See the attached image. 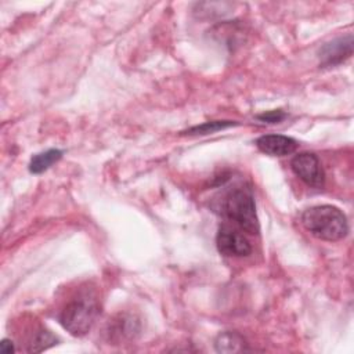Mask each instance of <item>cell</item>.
<instances>
[{
  "label": "cell",
  "instance_id": "cell-1",
  "mask_svg": "<svg viewBox=\"0 0 354 354\" xmlns=\"http://www.w3.org/2000/svg\"><path fill=\"white\" fill-rule=\"evenodd\" d=\"M303 227L314 236L324 241H340L348 232L346 214L332 205H317L301 214Z\"/></svg>",
  "mask_w": 354,
  "mask_h": 354
},
{
  "label": "cell",
  "instance_id": "cell-2",
  "mask_svg": "<svg viewBox=\"0 0 354 354\" xmlns=\"http://www.w3.org/2000/svg\"><path fill=\"white\" fill-rule=\"evenodd\" d=\"M220 214L234 221L249 234H257L259 220L256 214V205L252 189L249 187H235L225 192L220 206Z\"/></svg>",
  "mask_w": 354,
  "mask_h": 354
},
{
  "label": "cell",
  "instance_id": "cell-3",
  "mask_svg": "<svg viewBox=\"0 0 354 354\" xmlns=\"http://www.w3.org/2000/svg\"><path fill=\"white\" fill-rule=\"evenodd\" d=\"M98 313L97 299L90 293H83L64 307L59 321L71 335L84 336L94 325Z\"/></svg>",
  "mask_w": 354,
  "mask_h": 354
},
{
  "label": "cell",
  "instance_id": "cell-4",
  "mask_svg": "<svg viewBox=\"0 0 354 354\" xmlns=\"http://www.w3.org/2000/svg\"><path fill=\"white\" fill-rule=\"evenodd\" d=\"M292 171L308 187L322 188L325 184V173L317 155L303 152L296 155L290 162Z\"/></svg>",
  "mask_w": 354,
  "mask_h": 354
},
{
  "label": "cell",
  "instance_id": "cell-5",
  "mask_svg": "<svg viewBox=\"0 0 354 354\" xmlns=\"http://www.w3.org/2000/svg\"><path fill=\"white\" fill-rule=\"evenodd\" d=\"M141 330L138 318L133 314L120 313L109 319L106 326V336L112 344H122L134 340Z\"/></svg>",
  "mask_w": 354,
  "mask_h": 354
},
{
  "label": "cell",
  "instance_id": "cell-6",
  "mask_svg": "<svg viewBox=\"0 0 354 354\" xmlns=\"http://www.w3.org/2000/svg\"><path fill=\"white\" fill-rule=\"evenodd\" d=\"M217 249L220 253L232 257H245L250 254L252 246L248 238L231 227H220L216 238Z\"/></svg>",
  "mask_w": 354,
  "mask_h": 354
},
{
  "label": "cell",
  "instance_id": "cell-7",
  "mask_svg": "<svg viewBox=\"0 0 354 354\" xmlns=\"http://www.w3.org/2000/svg\"><path fill=\"white\" fill-rule=\"evenodd\" d=\"M353 54V35L340 36L332 41L325 43L318 53L319 64L322 66H335L350 58Z\"/></svg>",
  "mask_w": 354,
  "mask_h": 354
},
{
  "label": "cell",
  "instance_id": "cell-8",
  "mask_svg": "<svg viewBox=\"0 0 354 354\" xmlns=\"http://www.w3.org/2000/svg\"><path fill=\"white\" fill-rule=\"evenodd\" d=\"M257 148L271 156H285L293 153L299 144L295 138L282 134H266L256 140Z\"/></svg>",
  "mask_w": 354,
  "mask_h": 354
},
{
  "label": "cell",
  "instance_id": "cell-9",
  "mask_svg": "<svg viewBox=\"0 0 354 354\" xmlns=\"http://www.w3.org/2000/svg\"><path fill=\"white\" fill-rule=\"evenodd\" d=\"M214 348L218 353H239L246 350V343L238 332H223L216 337Z\"/></svg>",
  "mask_w": 354,
  "mask_h": 354
},
{
  "label": "cell",
  "instance_id": "cell-10",
  "mask_svg": "<svg viewBox=\"0 0 354 354\" xmlns=\"http://www.w3.org/2000/svg\"><path fill=\"white\" fill-rule=\"evenodd\" d=\"M61 158H62V151L54 149V148L36 153L32 156L29 162V171L33 174H40L46 171L50 166H53L55 162H58Z\"/></svg>",
  "mask_w": 354,
  "mask_h": 354
},
{
  "label": "cell",
  "instance_id": "cell-11",
  "mask_svg": "<svg viewBox=\"0 0 354 354\" xmlns=\"http://www.w3.org/2000/svg\"><path fill=\"white\" fill-rule=\"evenodd\" d=\"M57 343H58L57 336H54L50 330H47V329H39V330L33 335V337H32V340H30V343H29L28 351H29V353H40V351H43V350L50 348L51 346H54V344H57Z\"/></svg>",
  "mask_w": 354,
  "mask_h": 354
},
{
  "label": "cell",
  "instance_id": "cell-12",
  "mask_svg": "<svg viewBox=\"0 0 354 354\" xmlns=\"http://www.w3.org/2000/svg\"><path fill=\"white\" fill-rule=\"evenodd\" d=\"M238 123L232 122V120H212V122H205L199 126H194L185 131H183L181 134H188V136H203V134H212L216 133L218 130L235 126Z\"/></svg>",
  "mask_w": 354,
  "mask_h": 354
},
{
  "label": "cell",
  "instance_id": "cell-13",
  "mask_svg": "<svg viewBox=\"0 0 354 354\" xmlns=\"http://www.w3.org/2000/svg\"><path fill=\"white\" fill-rule=\"evenodd\" d=\"M286 113L281 109H274V111H268L264 112L261 115H257V119L261 122H267V123H279L282 119H285Z\"/></svg>",
  "mask_w": 354,
  "mask_h": 354
},
{
  "label": "cell",
  "instance_id": "cell-14",
  "mask_svg": "<svg viewBox=\"0 0 354 354\" xmlns=\"http://www.w3.org/2000/svg\"><path fill=\"white\" fill-rule=\"evenodd\" d=\"M0 351H1L3 354H11V353H14L15 348H14L12 342L8 340V339H3L1 343H0Z\"/></svg>",
  "mask_w": 354,
  "mask_h": 354
}]
</instances>
